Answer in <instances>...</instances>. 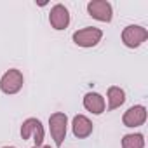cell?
<instances>
[{
    "label": "cell",
    "instance_id": "obj_1",
    "mask_svg": "<svg viewBox=\"0 0 148 148\" xmlns=\"http://www.w3.org/2000/svg\"><path fill=\"white\" fill-rule=\"evenodd\" d=\"M66 125H68V117L63 112H56L49 117V131L51 136L56 143V146L59 148L66 138Z\"/></svg>",
    "mask_w": 148,
    "mask_h": 148
},
{
    "label": "cell",
    "instance_id": "obj_2",
    "mask_svg": "<svg viewBox=\"0 0 148 148\" xmlns=\"http://www.w3.org/2000/svg\"><path fill=\"white\" fill-rule=\"evenodd\" d=\"M23 82H25V79H23V73L19 70H16V68L7 70L4 73V77L0 79V91L4 94H9V96L16 94V92L21 91Z\"/></svg>",
    "mask_w": 148,
    "mask_h": 148
},
{
    "label": "cell",
    "instance_id": "obj_3",
    "mask_svg": "<svg viewBox=\"0 0 148 148\" xmlns=\"http://www.w3.org/2000/svg\"><path fill=\"white\" fill-rule=\"evenodd\" d=\"M73 42H75L79 47H94L101 42L103 38V32L99 28H94V26H87V28H82V30H77L73 33Z\"/></svg>",
    "mask_w": 148,
    "mask_h": 148
},
{
    "label": "cell",
    "instance_id": "obj_4",
    "mask_svg": "<svg viewBox=\"0 0 148 148\" xmlns=\"http://www.w3.org/2000/svg\"><path fill=\"white\" fill-rule=\"evenodd\" d=\"M146 38H148V32L139 25H129L122 32V42L125 47H131V49L139 47L143 42H146Z\"/></svg>",
    "mask_w": 148,
    "mask_h": 148
},
{
    "label": "cell",
    "instance_id": "obj_5",
    "mask_svg": "<svg viewBox=\"0 0 148 148\" xmlns=\"http://www.w3.org/2000/svg\"><path fill=\"white\" fill-rule=\"evenodd\" d=\"M33 136V141H35V146H42L44 143V125L38 119H26L21 125V138L23 139H30Z\"/></svg>",
    "mask_w": 148,
    "mask_h": 148
},
{
    "label": "cell",
    "instance_id": "obj_6",
    "mask_svg": "<svg viewBox=\"0 0 148 148\" xmlns=\"http://www.w3.org/2000/svg\"><path fill=\"white\" fill-rule=\"evenodd\" d=\"M87 12L91 18L103 21V23H110L113 18V11H112V4L106 0H91L87 4Z\"/></svg>",
    "mask_w": 148,
    "mask_h": 148
},
{
    "label": "cell",
    "instance_id": "obj_7",
    "mask_svg": "<svg viewBox=\"0 0 148 148\" xmlns=\"http://www.w3.org/2000/svg\"><path fill=\"white\" fill-rule=\"evenodd\" d=\"M49 23L54 30H64L70 25V12L63 4H56L49 12Z\"/></svg>",
    "mask_w": 148,
    "mask_h": 148
},
{
    "label": "cell",
    "instance_id": "obj_8",
    "mask_svg": "<svg viewBox=\"0 0 148 148\" xmlns=\"http://www.w3.org/2000/svg\"><path fill=\"white\" fill-rule=\"evenodd\" d=\"M122 122L125 127H139L146 122V108L143 105H136V106H131L124 117H122Z\"/></svg>",
    "mask_w": 148,
    "mask_h": 148
},
{
    "label": "cell",
    "instance_id": "obj_9",
    "mask_svg": "<svg viewBox=\"0 0 148 148\" xmlns=\"http://www.w3.org/2000/svg\"><path fill=\"white\" fill-rule=\"evenodd\" d=\"M71 129H73V136L75 138L84 139L92 134V122L86 115H75L71 122Z\"/></svg>",
    "mask_w": 148,
    "mask_h": 148
},
{
    "label": "cell",
    "instance_id": "obj_10",
    "mask_svg": "<svg viewBox=\"0 0 148 148\" xmlns=\"http://www.w3.org/2000/svg\"><path fill=\"white\" fill-rule=\"evenodd\" d=\"M105 98L98 92H87L84 96V108L94 115H101L105 112Z\"/></svg>",
    "mask_w": 148,
    "mask_h": 148
},
{
    "label": "cell",
    "instance_id": "obj_11",
    "mask_svg": "<svg viewBox=\"0 0 148 148\" xmlns=\"http://www.w3.org/2000/svg\"><path fill=\"white\" fill-rule=\"evenodd\" d=\"M106 98H108V110H115V108H120L124 105L125 92H124V89H120L117 86H112V87H108Z\"/></svg>",
    "mask_w": 148,
    "mask_h": 148
},
{
    "label": "cell",
    "instance_id": "obj_12",
    "mask_svg": "<svg viewBox=\"0 0 148 148\" xmlns=\"http://www.w3.org/2000/svg\"><path fill=\"white\" fill-rule=\"evenodd\" d=\"M122 148H145V136L136 134H125L122 138Z\"/></svg>",
    "mask_w": 148,
    "mask_h": 148
},
{
    "label": "cell",
    "instance_id": "obj_13",
    "mask_svg": "<svg viewBox=\"0 0 148 148\" xmlns=\"http://www.w3.org/2000/svg\"><path fill=\"white\" fill-rule=\"evenodd\" d=\"M33 148H51V146H44V145H42V146H33Z\"/></svg>",
    "mask_w": 148,
    "mask_h": 148
},
{
    "label": "cell",
    "instance_id": "obj_14",
    "mask_svg": "<svg viewBox=\"0 0 148 148\" xmlns=\"http://www.w3.org/2000/svg\"><path fill=\"white\" fill-rule=\"evenodd\" d=\"M4 148H16V146H4Z\"/></svg>",
    "mask_w": 148,
    "mask_h": 148
}]
</instances>
